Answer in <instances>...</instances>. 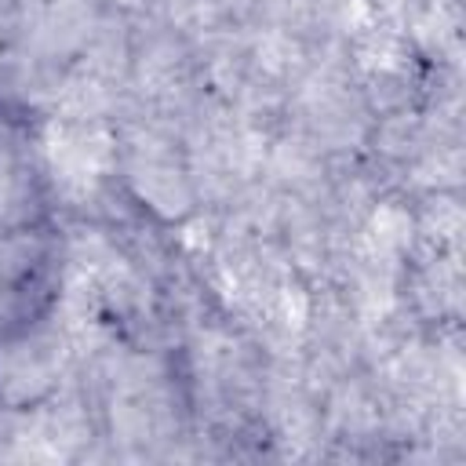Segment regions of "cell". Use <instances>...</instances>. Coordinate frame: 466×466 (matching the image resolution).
Masks as SVG:
<instances>
[{
    "label": "cell",
    "instance_id": "obj_1",
    "mask_svg": "<svg viewBox=\"0 0 466 466\" xmlns=\"http://www.w3.org/2000/svg\"><path fill=\"white\" fill-rule=\"evenodd\" d=\"M47 157L62 186L91 189L109 164V135L98 124H51Z\"/></svg>",
    "mask_w": 466,
    "mask_h": 466
},
{
    "label": "cell",
    "instance_id": "obj_2",
    "mask_svg": "<svg viewBox=\"0 0 466 466\" xmlns=\"http://www.w3.org/2000/svg\"><path fill=\"white\" fill-rule=\"evenodd\" d=\"M55 379V346L40 339H18L0 350V393L15 404L36 400Z\"/></svg>",
    "mask_w": 466,
    "mask_h": 466
},
{
    "label": "cell",
    "instance_id": "obj_3",
    "mask_svg": "<svg viewBox=\"0 0 466 466\" xmlns=\"http://www.w3.org/2000/svg\"><path fill=\"white\" fill-rule=\"evenodd\" d=\"M25 33L47 47L66 51L84 40V29L91 22V0H25Z\"/></svg>",
    "mask_w": 466,
    "mask_h": 466
},
{
    "label": "cell",
    "instance_id": "obj_4",
    "mask_svg": "<svg viewBox=\"0 0 466 466\" xmlns=\"http://www.w3.org/2000/svg\"><path fill=\"white\" fill-rule=\"evenodd\" d=\"M29 211H33V182L11 153H0V226H15Z\"/></svg>",
    "mask_w": 466,
    "mask_h": 466
}]
</instances>
